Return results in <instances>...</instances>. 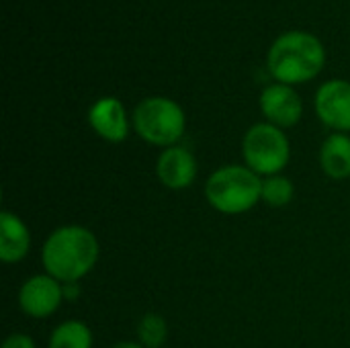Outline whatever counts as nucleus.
Returning a JSON list of instances; mask_svg holds the SVG:
<instances>
[{"label": "nucleus", "mask_w": 350, "mask_h": 348, "mask_svg": "<svg viewBox=\"0 0 350 348\" xmlns=\"http://www.w3.org/2000/svg\"><path fill=\"white\" fill-rule=\"evenodd\" d=\"M100 246L96 236L82 226L53 230L41 248V263L47 275L59 283H78L98 263Z\"/></svg>", "instance_id": "obj_1"}, {"label": "nucleus", "mask_w": 350, "mask_h": 348, "mask_svg": "<svg viewBox=\"0 0 350 348\" xmlns=\"http://www.w3.org/2000/svg\"><path fill=\"white\" fill-rule=\"evenodd\" d=\"M326 62L322 41L306 31L283 33L269 51V70L281 84H301L316 78Z\"/></svg>", "instance_id": "obj_2"}, {"label": "nucleus", "mask_w": 350, "mask_h": 348, "mask_svg": "<svg viewBox=\"0 0 350 348\" xmlns=\"http://www.w3.org/2000/svg\"><path fill=\"white\" fill-rule=\"evenodd\" d=\"M205 197L215 211L240 215L262 201V178L248 166H221L207 178Z\"/></svg>", "instance_id": "obj_3"}, {"label": "nucleus", "mask_w": 350, "mask_h": 348, "mask_svg": "<svg viewBox=\"0 0 350 348\" xmlns=\"http://www.w3.org/2000/svg\"><path fill=\"white\" fill-rule=\"evenodd\" d=\"M133 127L144 142L170 148L185 135L187 117L172 98L148 96L133 111Z\"/></svg>", "instance_id": "obj_4"}, {"label": "nucleus", "mask_w": 350, "mask_h": 348, "mask_svg": "<svg viewBox=\"0 0 350 348\" xmlns=\"http://www.w3.org/2000/svg\"><path fill=\"white\" fill-rule=\"evenodd\" d=\"M242 156L250 170L267 178L281 174V170L289 164L291 146L281 127L273 123H256L242 139Z\"/></svg>", "instance_id": "obj_5"}, {"label": "nucleus", "mask_w": 350, "mask_h": 348, "mask_svg": "<svg viewBox=\"0 0 350 348\" xmlns=\"http://www.w3.org/2000/svg\"><path fill=\"white\" fill-rule=\"evenodd\" d=\"M64 299V283H59L47 273L29 277L18 291L21 310L25 312V316L35 320L53 316Z\"/></svg>", "instance_id": "obj_6"}, {"label": "nucleus", "mask_w": 350, "mask_h": 348, "mask_svg": "<svg viewBox=\"0 0 350 348\" xmlns=\"http://www.w3.org/2000/svg\"><path fill=\"white\" fill-rule=\"evenodd\" d=\"M316 113L324 125L338 133L350 131V82L328 80L316 94Z\"/></svg>", "instance_id": "obj_7"}, {"label": "nucleus", "mask_w": 350, "mask_h": 348, "mask_svg": "<svg viewBox=\"0 0 350 348\" xmlns=\"http://www.w3.org/2000/svg\"><path fill=\"white\" fill-rule=\"evenodd\" d=\"M260 111L267 117V123L277 127H293L304 115L301 96L289 84H271L260 94Z\"/></svg>", "instance_id": "obj_8"}, {"label": "nucleus", "mask_w": 350, "mask_h": 348, "mask_svg": "<svg viewBox=\"0 0 350 348\" xmlns=\"http://www.w3.org/2000/svg\"><path fill=\"white\" fill-rule=\"evenodd\" d=\"M197 158L191 150L183 146L164 148L156 160V174L158 180L172 191L189 189L197 178Z\"/></svg>", "instance_id": "obj_9"}, {"label": "nucleus", "mask_w": 350, "mask_h": 348, "mask_svg": "<svg viewBox=\"0 0 350 348\" xmlns=\"http://www.w3.org/2000/svg\"><path fill=\"white\" fill-rule=\"evenodd\" d=\"M88 123L98 137L111 144H119L129 135V119L125 107L115 96L98 98L88 111Z\"/></svg>", "instance_id": "obj_10"}, {"label": "nucleus", "mask_w": 350, "mask_h": 348, "mask_svg": "<svg viewBox=\"0 0 350 348\" xmlns=\"http://www.w3.org/2000/svg\"><path fill=\"white\" fill-rule=\"evenodd\" d=\"M31 248V234L25 222L10 213L2 211L0 213V258L6 265L21 263Z\"/></svg>", "instance_id": "obj_11"}, {"label": "nucleus", "mask_w": 350, "mask_h": 348, "mask_svg": "<svg viewBox=\"0 0 350 348\" xmlns=\"http://www.w3.org/2000/svg\"><path fill=\"white\" fill-rule=\"evenodd\" d=\"M320 166L326 176L345 180L350 176V137L347 133H332L324 139L320 150Z\"/></svg>", "instance_id": "obj_12"}, {"label": "nucleus", "mask_w": 350, "mask_h": 348, "mask_svg": "<svg viewBox=\"0 0 350 348\" xmlns=\"http://www.w3.org/2000/svg\"><path fill=\"white\" fill-rule=\"evenodd\" d=\"M47 348H92V332L80 320H68L53 328Z\"/></svg>", "instance_id": "obj_13"}, {"label": "nucleus", "mask_w": 350, "mask_h": 348, "mask_svg": "<svg viewBox=\"0 0 350 348\" xmlns=\"http://www.w3.org/2000/svg\"><path fill=\"white\" fill-rule=\"evenodd\" d=\"M295 187L291 178L283 174H273L262 180V201L271 207H285L293 201Z\"/></svg>", "instance_id": "obj_14"}, {"label": "nucleus", "mask_w": 350, "mask_h": 348, "mask_svg": "<svg viewBox=\"0 0 350 348\" xmlns=\"http://www.w3.org/2000/svg\"><path fill=\"white\" fill-rule=\"evenodd\" d=\"M168 324L158 314H146L137 324V338L139 345L146 348H160L166 343Z\"/></svg>", "instance_id": "obj_15"}, {"label": "nucleus", "mask_w": 350, "mask_h": 348, "mask_svg": "<svg viewBox=\"0 0 350 348\" xmlns=\"http://www.w3.org/2000/svg\"><path fill=\"white\" fill-rule=\"evenodd\" d=\"M2 348H35V340L31 338V336H27V334H10L6 340H4V345Z\"/></svg>", "instance_id": "obj_16"}, {"label": "nucleus", "mask_w": 350, "mask_h": 348, "mask_svg": "<svg viewBox=\"0 0 350 348\" xmlns=\"http://www.w3.org/2000/svg\"><path fill=\"white\" fill-rule=\"evenodd\" d=\"M78 293H80L78 283H66V285H64V297H66V299H76Z\"/></svg>", "instance_id": "obj_17"}, {"label": "nucleus", "mask_w": 350, "mask_h": 348, "mask_svg": "<svg viewBox=\"0 0 350 348\" xmlns=\"http://www.w3.org/2000/svg\"><path fill=\"white\" fill-rule=\"evenodd\" d=\"M111 348H146V347H142L139 343H117V345H113Z\"/></svg>", "instance_id": "obj_18"}]
</instances>
